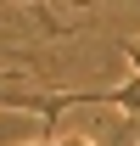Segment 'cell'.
<instances>
[{"instance_id": "1", "label": "cell", "mask_w": 140, "mask_h": 146, "mask_svg": "<svg viewBox=\"0 0 140 146\" xmlns=\"http://www.w3.org/2000/svg\"><path fill=\"white\" fill-rule=\"evenodd\" d=\"M123 56H129V68H135V79H140V39H123Z\"/></svg>"}, {"instance_id": "2", "label": "cell", "mask_w": 140, "mask_h": 146, "mask_svg": "<svg viewBox=\"0 0 140 146\" xmlns=\"http://www.w3.org/2000/svg\"><path fill=\"white\" fill-rule=\"evenodd\" d=\"M135 146H140V124H135Z\"/></svg>"}, {"instance_id": "3", "label": "cell", "mask_w": 140, "mask_h": 146, "mask_svg": "<svg viewBox=\"0 0 140 146\" xmlns=\"http://www.w3.org/2000/svg\"><path fill=\"white\" fill-rule=\"evenodd\" d=\"M22 6H39V0H22Z\"/></svg>"}]
</instances>
